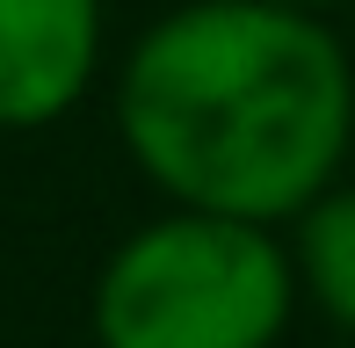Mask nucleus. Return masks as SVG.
Here are the masks:
<instances>
[{
  "instance_id": "1",
  "label": "nucleus",
  "mask_w": 355,
  "mask_h": 348,
  "mask_svg": "<svg viewBox=\"0 0 355 348\" xmlns=\"http://www.w3.org/2000/svg\"><path fill=\"white\" fill-rule=\"evenodd\" d=\"M116 131L182 211L276 225L327 196L355 131V73L312 8L189 0L123 58Z\"/></svg>"
},
{
  "instance_id": "2",
  "label": "nucleus",
  "mask_w": 355,
  "mask_h": 348,
  "mask_svg": "<svg viewBox=\"0 0 355 348\" xmlns=\"http://www.w3.org/2000/svg\"><path fill=\"white\" fill-rule=\"evenodd\" d=\"M297 297V261L254 218L182 211L138 225L94 276L102 348H268Z\"/></svg>"
},
{
  "instance_id": "3",
  "label": "nucleus",
  "mask_w": 355,
  "mask_h": 348,
  "mask_svg": "<svg viewBox=\"0 0 355 348\" xmlns=\"http://www.w3.org/2000/svg\"><path fill=\"white\" fill-rule=\"evenodd\" d=\"M102 66V0H0V131H44Z\"/></svg>"
},
{
  "instance_id": "4",
  "label": "nucleus",
  "mask_w": 355,
  "mask_h": 348,
  "mask_svg": "<svg viewBox=\"0 0 355 348\" xmlns=\"http://www.w3.org/2000/svg\"><path fill=\"white\" fill-rule=\"evenodd\" d=\"M297 225V268L304 290L319 297L334 327L355 334V189H327L319 203H304Z\"/></svg>"
},
{
  "instance_id": "5",
  "label": "nucleus",
  "mask_w": 355,
  "mask_h": 348,
  "mask_svg": "<svg viewBox=\"0 0 355 348\" xmlns=\"http://www.w3.org/2000/svg\"><path fill=\"white\" fill-rule=\"evenodd\" d=\"M290 8H334V0H290Z\"/></svg>"
}]
</instances>
